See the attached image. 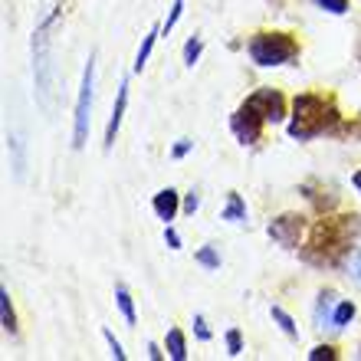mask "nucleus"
<instances>
[{
	"label": "nucleus",
	"instance_id": "f257e3e1",
	"mask_svg": "<svg viewBox=\"0 0 361 361\" xmlns=\"http://www.w3.org/2000/svg\"><path fill=\"white\" fill-rule=\"evenodd\" d=\"M355 217H342V220H319L312 230V240L309 247L302 250V257L309 263H319V267H332L335 259L342 257L348 243L355 237Z\"/></svg>",
	"mask_w": 361,
	"mask_h": 361
},
{
	"label": "nucleus",
	"instance_id": "f03ea898",
	"mask_svg": "<svg viewBox=\"0 0 361 361\" xmlns=\"http://www.w3.org/2000/svg\"><path fill=\"white\" fill-rule=\"evenodd\" d=\"M335 118L332 102H325L322 95H299L293 102V122H289V135L305 142V138H315L322 135Z\"/></svg>",
	"mask_w": 361,
	"mask_h": 361
},
{
	"label": "nucleus",
	"instance_id": "7ed1b4c3",
	"mask_svg": "<svg viewBox=\"0 0 361 361\" xmlns=\"http://www.w3.org/2000/svg\"><path fill=\"white\" fill-rule=\"evenodd\" d=\"M59 13H49L33 33V79H37V99L43 109H53V53H49V27Z\"/></svg>",
	"mask_w": 361,
	"mask_h": 361
},
{
	"label": "nucleus",
	"instance_id": "20e7f679",
	"mask_svg": "<svg viewBox=\"0 0 361 361\" xmlns=\"http://www.w3.org/2000/svg\"><path fill=\"white\" fill-rule=\"evenodd\" d=\"M295 53H299V47L286 33H259L250 43V56L257 66H283V63L295 59Z\"/></svg>",
	"mask_w": 361,
	"mask_h": 361
},
{
	"label": "nucleus",
	"instance_id": "39448f33",
	"mask_svg": "<svg viewBox=\"0 0 361 361\" xmlns=\"http://www.w3.org/2000/svg\"><path fill=\"white\" fill-rule=\"evenodd\" d=\"M92 86H95V56L86 59V73H82V86L76 99V128H73V148H82L89 138V118H92Z\"/></svg>",
	"mask_w": 361,
	"mask_h": 361
},
{
	"label": "nucleus",
	"instance_id": "423d86ee",
	"mask_svg": "<svg viewBox=\"0 0 361 361\" xmlns=\"http://www.w3.org/2000/svg\"><path fill=\"white\" fill-rule=\"evenodd\" d=\"M263 125H267V118H263V112H259L257 105L250 102H243L233 112V118H230V128H233V135L240 138V145H253V142H259V135H263Z\"/></svg>",
	"mask_w": 361,
	"mask_h": 361
},
{
	"label": "nucleus",
	"instance_id": "0eeeda50",
	"mask_svg": "<svg viewBox=\"0 0 361 361\" xmlns=\"http://www.w3.org/2000/svg\"><path fill=\"white\" fill-rule=\"evenodd\" d=\"M269 237H273L279 247L293 250L295 243H299V237H302V217H299V214H283V217H276L273 224H269Z\"/></svg>",
	"mask_w": 361,
	"mask_h": 361
},
{
	"label": "nucleus",
	"instance_id": "6e6552de",
	"mask_svg": "<svg viewBox=\"0 0 361 361\" xmlns=\"http://www.w3.org/2000/svg\"><path fill=\"white\" fill-rule=\"evenodd\" d=\"M250 102L263 112V118H267V122H283V118H286L283 95L273 92V89H259V92H253V95H250Z\"/></svg>",
	"mask_w": 361,
	"mask_h": 361
},
{
	"label": "nucleus",
	"instance_id": "1a4fd4ad",
	"mask_svg": "<svg viewBox=\"0 0 361 361\" xmlns=\"http://www.w3.org/2000/svg\"><path fill=\"white\" fill-rule=\"evenodd\" d=\"M125 105H128V82L118 86V95H115V105H112V118L105 125V152L115 145V135L122 128V115H125Z\"/></svg>",
	"mask_w": 361,
	"mask_h": 361
},
{
	"label": "nucleus",
	"instance_id": "9d476101",
	"mask_svg": "<svg viewBox=\"0 0 361 361\" xmlns=\"http://www.w3.org/2000/svg\"><path fill=\"white\" fill-rule=\"evenodd\" d=\"M178 210H180V204H178V194H174L171 188H168V190H158V194H154V214H158L164 224L178 217Z\"/></svg>",
	"mask_w": 361,
	"mask_h": 361
},
{
	"label": "nucleus",
	"instance_id": "9b49d317",
	"mask_svg": "<svg viewBox=\"0 0 361 361\" xmlns=\"http://www.w3.org/2000/svg\"><path fill=\"white\" fill-rule=\"evenodd\" d=\"M0 325H4V332H17V315H13L7 289H0Z\"/></svg>",
	"mask_w": 361,
	"mask_h": 361
},
{
	"label": "nucleus",
	"instance_id": "f8f14e48",
	"mask_svg": "<svg viewBox=\"0 0 361 361\" xmlns=\"http://www.w3.org/2000/svg\"><path fill=\"white\" fill-rule=\"evenodd\" d=\"M224 220H230V224H243V220H247V204H243V197H240V194H230V197H227Z\"/></svg>",
	"mask_w": 361,
	"mask_h": 361
},
{
	"label": "nucleus",
	"instance_id": "ddd939ff",
	"mask_svg": "<svg viewBox=\"0 0 361 361\" xmlns=\"http://www.w3.org/2000/svg\"><path fill=\"white\" fill-rule=\"evenodd\" d=\"M168 355H171L174 361H184V358H188V342H184L180 329H168Z\"/></svg>",
	"mask_w": 361,
	"mask_h": 361
},
{
	"label": "nucleus",
	"instance_id": "4468645a",
	"mask_svg": "<svg viewBox=\"0 0 361 361\" xmlns=\"http://www.w3.org/2000/svg\"><path fill=\"white\" fill-rule=\"evenodd\" d=\"M154 39H158V30H152V33L142 39V49H138V56H135V73L145 69V63H148V56H152V49H154Z\"/></svg>",
	"mask_w": 361,
	"mask_h": 361
},
{
	"label": "nucleus",
	"instance_id": "2eb2a0df",
	"mask_svg": "<svg viewBox=\"0 0 361 361\" xmlns=\"http://www.w3.org/2000/svg\"><path fill=\"white\" fill-rule=\"evenodd\" d=\"M115 299H118V309H122L125 322L135 325V302H132V295H128V289H125V286H118V289H115Z\"/></svg>",
	"mask_w": 361,
	"mask_h": 361
},
{
	"label": "nucleus",
	"instance_id": "dca6fc26",
	"mask_svg": "<svg viewBox=\"0 0 361 361\" xmlns=\"http://www.w3.org/2000/svg\"><path fill=\"white\" fill-rule=\"evenodd\" d=\"M352 319H355V302H338V309H335V315H332L335 329H345Z\"/></svg>",
	"mask_w": 361,
	"mask_h": 361
},
{
	"label": "nucleus",
	"instance_id": "f3484780",
	"mask_svg": "<svg viewBox=\"0 0 361 361\" xmlns=\"http://www.w3.org/2000/svg\"><path fill=\"white\" fill-rule=\"evenodd\" d=\"M200 49H204V39H200V37H190L188 47H184V63H188V66H194V63L200 59Z\"/></svg>",
	"mask_w": 361,
	"mask_h": 361
},
{
	"label": "nucleus",
	"instance_id": "a211bd4d",
	"mask_svg": "<svg viewBox=\"0 0 361 361\" xmlns=\"http://www.w3.org/2000/svg\"><path fill=\"white\" fill-rule=\"evenodd\" d=\"M273 319H276V322H279V329H283V332L289 335V338H295V322H293V319H289V315L283 312V309H279V305H273Z\"/></svg>",
	"mask_w": 361,
	"mask_h": 361
},
{
	"label": "nucleus",
	"instance_id": "6ab92c4d",
	"mask_svg": "<svg viewBox=\"0 0 361 361\" xmlns=\"http://www.w3.org/2000/svg\"><path fill=\"white\" fill-rule=\"evenodd\" d=\"M197 263H200V267H207V269H217L220 267V257L214 253V247H200L197 250Z\"/></svg>",
	"mask_w": 361,
	"mask_h": 361
},
{
	"label": "nucleus",
	"instance_id": "aec40b11",
	"mask_svg": "<svg viewBox=\"0 0 361 361\" xmlns=\"http://www.w3.org/2000/svg\"><path fill=\"white\" fill-rule=\"evenodd\" d=\"M180 13H184V0H174V7H171V13H168V20L161 23V33H171L174 30V23L180 20Z\"/></svg>",
	"mask_w": 361,
	"mask_h": 361
},
{
	"label": "nucleus",
	"instance_id": "412c9836",
	"mask_svg": "<svg viewBox=\"0 0 361 361\" xmlns=\"http://www.w3.org/2000/svg\"><path fill=\"white\" fill-rule=\"evenodd\" d=\"M332 358H335L332 345H319V348H312V352H309V361H332Z\"/></svg>",
	"mask_w": 361,
	"mask_h": 361
},
{
	"label": "nucleus",
	"instance_id": "4be33fe9",
	"mask_svg": "<svg viewBox=\"0 0 361 361\" xmlns=\"http://www.w3.org/2000/svg\"><path fill=\"white\" fill-rule=\"evenodd\" d=\"M322 10H329V13H345L348 10V0H315Z\"/></svg>",
	"mask_w": 361,
	"mask_h": 361
},
{
	"label": "nucleus",
	"instance_id": "5701e85b",
	"mask_svg": "<svg viewBox=\"0 0 361 361\" xmlns=\"http://www.w3.org/2000/svg\"><path fill=\"white\" fill-rule=\"evenodd\" d=\"M227 348H230V355H240V352H243V338H240L237 329H230V332H227Z\"/></svg>",
	"mask_w": 361,
	"mask_h": 361
},
{
	"label": "nucleus",
	"instance_id": "b1692460",
	"mask_svg": "<svg viewBox=\"0 0 361 361\" xmlns=\"http://www.w3.org/2000/svg\"><path fill=\"white\" fill-rule=\"evenodd\" d=\"M319 299H322V302H319V322L325 325V322H329V305H332L335 295H332V293H322Z\"/></svg>",
	"mask_w": 361,
	"mask_h": 361
},
{
	"label": "nucleus",
	"instance_id": "393cba45",
	"mask_svg": "<svg viewBox=\"0 0 361 361\" xmlns=\"http://www.w3.org/2000/svg\"><path fill=\"white\" fill-rule=\"evenodd\" d=\"M105 342H109V348H112V358H118V361H125V352H122V345H118V338H115L112 332H109V329H105Z\"/></svg>",
	"mask_w": 361,
	"mask_h": 361
},
{
	"label": "nucleus",
	"instance_id": "a878e982",
	"mask_svg": "<svg viewBox=\"0 0 361 361\" xmlns=\"http://www.w3.org/2000/svg\"><path fill=\"white\" fill-rule=\"evenodd\" d=\"M348 269H352V276H355V279H358V283H361V253H358V250H355V253H352V259H348Z\"/></svg>",
	"mask_w": 361,
	"mask_h": 361
},
{
	"label": "nucleus",
	"instance_id": "bb28decb",
	"mask_svg": "<svg viewBox=\"0 0 361 361\" xmlns=\"http://www.w3.org/2000/svg\"><path fill=\"white\" fill-rule=\"evenodd\" d=\"M194 329H197V335H200V338H204V342H207V338H210L207 325H204V315H194Z\"/></svg>",
	"mask_w": 361,
	"mask_h": 361
},
{
	"label": "nucleus",
	"instance_id": "cd10ccee",
	"mask_svg": "<svg viewBox=\"0 0 361 361\" xmlns=\"http://www.w3.org/2000/svg\"><path fill=\"white\" fill-rule=\"evenodd\" d=\"M164 240H168V247H171V250H180V237H178V233H174L171 227L164 230Z\"/></svg>",
	"mask_w": 361,
	"mask_h": 361
},
{
	"label": "nucleus",
	"instance_id": "c85d7f7f",
	"mask_svg": "<svg viewBox=\"0 0 361 361\" xmlns=\"http://www.w3.org/2000/svg\"><path fill=\"white\" fill-rule=\"evenodd\" d=\"M190 148H194V142H178V145H174V158H184Z\"/></svg>",
	"mask_w": 361,
	"mask_h": 361
},
{
	"label": "nucleus",
	"instance_id": "c756f323",
	"mask_svg": "<svg viewBox=\"0 0 361 361\" xmlns=\"http://www.w3.org/2000/svg\"><path fill=\"white\" fill-rule=\"evenodd\" d=\"M197 194H188V200H184V210H188V214H194V210H197Z\"/></svg>",
	"mask_w": 361,
	"mask_h": 361
},
{
	"label": "nucleus",
	"instance_id": "7c9ffc66",
	"mask_svg": "<svg viewBox=\"0 0 361 361\" xmlns=\"http://www.w3.org/2000/svg\"><path fill=\"white\" fill-rule=\"evenodd\" d=\"M148 355H152V358H154V361H161V358H164V355H161V352H158V345H148Z\"/></svg>",
	"mask_w": 361,
	"mask_h": 361
},
{
	"label": "nucleus",
	"instance_id": "2f4dec72",
	"mask_svg": "<svg viewBox=\"0 0 361 361\" xmlns=\"http://www.w3.org/2000/svg\"><path fill=\"white\" fill-rule=\"evenodd\" d=\"M355 188H358V190H361V171H358V174H355Z\"/></svg>",
	"mask_w": 361,
	"mask_h": 361
}]
</instances>
